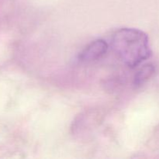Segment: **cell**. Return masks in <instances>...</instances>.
<instances>
[{"mask_svg": "<svg viewBox=\"0 0 159 159\" xmlns=\"http://www.w3.org/2000/svg\"><path fill=\"white\" fill-rule=\"evenodd\" d=\"M112 45L121 61L130 68L138 66L152 54L147 34L134 28H123L113 36Z\"/></svg>", "mask_w": 159, "mask_h": 159, "instance_id": "1", "label": "cell"}, {"mask_svg": "<svg viewBox=\"0 0 159 159\" xmlns=\"http://www.w3.org/2000/svg\"><path fill=\"white\" fill-rule=\"evenodd\" d=\"M108 50V44L103 40L91 42L79 55V59L85 62H92L100 59Z\"/></svg>", "mask_w": 159, "mask_h": 159, "instance_id": "2", "label": "cell"}, {"mask_svg": "<svg viewBox=\"0 0 159 159\" xmlns=\"http://www.w3.org/2000/svg\"><path fill=\"white\" fill-rule=\"evenodd\" d=\"M155 68L152 65H146L143 66L134 78V84L137 86H141L145 83L155 73Z\"/></svg>", "mask_w": 159, "mask_h": 159, "instance_id": "3", "label": "cell"}]
</instances>
